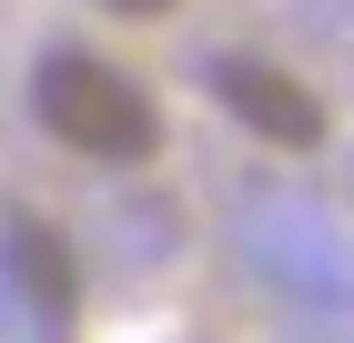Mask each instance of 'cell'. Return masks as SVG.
I'll use <instances>...</instances> for the list:
<instances>
[{
  "mask_svg": "<svg viewBox=\"0 0 354 343\" xmlns=\"http://www.w3.org/2000/svg\"><path fill=\"white\" fill-rule=\"evenodd\" d=\"M30 111H41V132L71 141L82 161H152L162 152L152 91L132 71H111L102 51H82V41H61V51L30 61Z\"/></svg>",
  "mask_w": 354,
  "mask_h": 343,
  "instance_id": "6da1fadb",
  "label": "cell"
},
{
  "mask_svg": "<svg viewBox=\"0 0 354 343\" xmlns=\"http://www.w3.org/2000/svg\"><path fill=\"white\" fill-rule=\"evenodd\" d=\"M203 81H213V101L233 111L253 141H273V152H314V141H324V101H314L294 71H273V61H253V51H213Z\"/></svg>",
  "mask_w": 354,
  "mask_h": 343,
  "instance_id": "7a4b0ae2",
  "label": "cell"
},
{
  "mask_svg": "<svg viewBox=\"0 0 354 343\" xmlns=\"http://www.w3.org/2000/svg\"><path fill=\"white\" fill-rule=\"evenodd\" d=\"M0 283L21 303L30 343H71V323H82V273H71V253H61V233L41 212H10V222H0Z\"/></svg>",
  "mask_w": 354,
  "mask_h": 343,
  "instance_id": "3957f363",
  "label": "cell"
},
{
  "mask_svg": "<svg viewBox=\"0 0 354 343\" xmlns=\"http://www.w3.org/2000/svg\"><path fill=\"white\" fill-rule=\"evenodd\" d=\"M102 10H122V21H162L172 0H102Z\"/></svg>",
  "mask_w": 354,
  "mask_h": 343,
  "instance_id": "277c9868",
  "label": "cell"
}]
</instances>
